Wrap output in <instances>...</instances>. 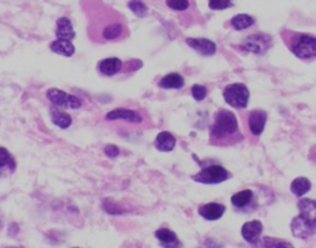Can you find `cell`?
<instances>
[{
  "label": "cell",
  "mask_w": 316,
  "mask_h": 248,
  "mask_svg": "<svg viewBox=\"0 0 316 248\" xmlns=\"http://www.w3.org/2000/svg\"><path fill=\"white\" fill-rule=\"evenodd\" d=\"M238 132V124L235 114L230 110L221 109L215 115V121L212 126L210 137L212 144H218V141H226L235 137Z\"/></svg>",
  "instance_id": "6da1fadb"
},
{
  "label": "cell",
  "mask_w": 316,
  "mask_h": 248,
  "mask_svg": "<svg viewBox=\"0 0 316 248\" xmlns=\"http://www.w3.org/2000/svg\"><path fill=\"white\" fill-rule=\"evenodd\" d=\"M224 99L230 106L236 109H246L248 105L250 92L242 83H234L224 89Z\"/></svg>",
  "instance_id": "7a4b0ae2"
},
{
  "label": "cell",
  "mask_w": 316,
  "mask_h": 248,
  "mask_svg": "<svg viewBox=\"0 0 316 248\" xmlns=\"http://www.w3.org/2000/svg\"><path fill=\"white\" fill-rule=\"evenodd\" d=\"M292 52L300 60H312L316 57V38L306 35H296L293 44L290 46Z\"/></svg>",
  "instance_id": "3957f363"
},
{
  "label": "cell",
  "mask_w": 316,
  "mask_h": 248,
  "mask_svg": "<svg viewBox=\"0 0 316 248\" xmlns=\"http://www.w3.org/2000/svg\"><path fill=\"white\" fill-rule=\"evenodd\" d=\"M47 99L54 104V106L60 109H73L77 110L83 105V102L78 96L68 94L57 88H51L46 93Z\"/></svg>",
  "instance_id": "277c9868"
},
{
  "label": "cell",
  "mask_w": 316,
  "mask_h": 248,
  "mask_svg": "<svg viewBox=\"0 0 316 248\" xmlns=\"http://www.w3.org/2000/svg\"><path fill=\"white\" fill-rule=\"evenodd\" d=\"M193 179L202 184H218L228 179V172L221 166H210L202 168L200 172L193 176Z\"/></svg>",
  "instance_id": "5b68a950"
},
{
  "label": "cell",
  "mask_w": 316,
  "mask_h": 248,
  "mask_svg": "<svg viewBox=\"0 0 316 248\" xmlns=\"http://www.w3.org/2000/svg\"><path fill=\"white\" fill-rule=\"evenodd\" d=\"M290 230L292 234L296 238L306 240L316 234V220H312V218H308V216L299 214L292 221Z\"/></svg>",
  "instance_id": "8992f818"
},
{
  "label": "cell",
  "mask_w": 316,
  "mask_h": 248,
  "mask_svg": "<svg viewBox=\"0 0 316 248\" xmlns=\"http://www.w3.org/2000/svg\"><path fill=\"white\" fill-rule=\"evenodd\" d=\"M270 42H272L270 36L266 35V34H254L246 38V41L242 44V47L252 54H262L270 48Z\"/></svg>",
  "instance_id": "52a82bcc"
},
{
  "label": "cell",
  "mask_w": 316,
  "mask_h": 248,
  "mask_svg": "<svg viewBox=\"0 0 316 248\" xmlns=\"http://www.w3.org/2000/svg\"><path fill=\"white\" fill-rule=\"evenodd\" d=\"M105 118L109 121L124 120L131 124H141L142 120H144L142 116L138 112L130 109H124V108H118V109L112 110V112H109L105 115Z\"/></svg>",
  "instance_id": "ba28073f"
},
{
  "label": "cell",
  "mask_w": 316,
  "mask_h": 248,
  "mask_svg": "<svg viewBox=\"0 0 316 248\" xmlns=\"http://www.w3.org/2000/svg\"><path fill=\"white\" fill-rule=\"evenodd\" d=\"M154 236L156 238L160 241V246L163 248H182L183 244L179 241V238L176 234V232H173L172 230L170 228H158L156 232H154Z\"/></svg>",
  "instance_id": "9c48e42d"
},
{
  "label": "cell",
  "mask_w": 316,
  "mask_h": 248,
  "mask_svg": "<svg viewBox=\"0 0 316 248\" xmlns=\"http://www.w3.org/2000/svg\"><path fill=\"white\" fill-rule=\"evenodd\" d=\"M186 44L202 56H212L216 52V44L208 38H186Z\"/></svg>",
  "instance_id": "30bf717a"
},
{
  "label": "cell",
  "mask_w": 316,
  "mask_h": 248,
  "mask_svg": "<svg viewBox=\"0 0 316 248\" xmlns=\"http://www.w3.org/2000/svg\"><path fill=\"white\" fill-rule=\"evenodd\" d=\"M266 121H267V114L260 109L252 110L248 115V128L252 134L260 136L264 130Z\"/></svg>",
  "instance_id": "8fae6325"
},
{
  "label": "cell",
  "mask_w": 316,
  "mask_h": 248,
  "mask_svg": "<svg viewBox=\"0 0 316 248\" xmlns=\"http://www.w3.org/2000/svg\"><path fill=\"white\" fill-rule=\"evenodd\" d=\"M263 231V225L260 221L254 220L248 221V222L244 224L241 228V234L244 237V241L250 242V244H254L258 238H260V234Z\"/></svg>",
  "instance_id": "7c38bea8"
},
{
  "label": "cell",
  "mask_w": 316,
  "mask_h": 248,
  "mask_svg": "<svg viewBox=\"0 0 316 248\" xmlns=\"http://www.w3.org/2000/svg\"><path fill=\"white\" fill-rule=\"evenodd\" d=\"M225 206L218 202H209L199 208V215L208 221H216L225 214Z\"/></svg>",
  "instance_id": "4fadbf2b"
},
{
  "label": "cell",
  "mask_w": 316,
  "mask_h": 248,
  "mask_svg": "<svg viewBox=\"0 0 316 248\" xmlns=\"http://www.w3.org/2000/svg\"><path fill=\"white\" fill-rule=\"evenodd\" d=\"M122 68V62L116 57L105 58V60H100L98 64V70L102 74L112 76L118 74Z\"/></svg>",
  "instance_id": "5bb4252c"
},
{
  "label": "cell",
  "mask_w": 316,
  "mask_h": 248,
  "mask_svg": "<svg viewBox=\"0 0 316 248\" xmlns=\"http://www.w3.org/2000/svg\"><path fill=\"white\" fill-rule=\"evenodd\" d=\"M76 32L73 28L72 21L68 18H60L57 20V28H56V38L57 40H67L72 41L74 38Z\"/></svg>",
  "instance_id": "9a60e30c"
},
{
  "label": "cell",
  "mask_w": 316,
  "mask_h": 248,
  "mask_svg": "<svg viewBox=\"0 0 316 248\" xmlns=\"http://www.w3.org/2000/svg\"><path fill=\"white\" fill-rule=\"evenodd\" d=\"M50 48L54 54H60L63 57H72L76 52L74 44H72V41H67V40H54L50 44Z\"/></svg>",
  "instance_id": "2e32d148"
},
{
  "label": "cell",
  "mask_w": 316,
  "mask_h": 248,
  "mask_svg": "<svg viewBox=\"0 0 316 248\" xmlns=\"http://www.w3.org/2000/svg\"><path fill=\"white\" fill-rule=\"evenodd\" d=\"M154 146L158 151L160 152H170L173 151L176 146V138L172 134L168 131H162L157 134L156 141H154Z\"/></svg>",
  "instance_id": "e0dca14e"
},
{
  "label": "cell",
  "mask_w": 316,
  "mask_h": 248,
  "mask_svg": "<svg viewBox=\"0 0 316 248\" xmlns=\"http://www.w3.org/2000/svg\"><path fill=\"white\" fill-rule=\"evenodd\" d=\"M50 115H51L52 122L56 126H58L60 128L66 130V128H68L72 125V118H70V115H68L67 112L60 110V108L52 106L50 109Z\"/></svg>",
  "instance_id": "ac0fdd59"
},
{
  "label": "cell",
  "mask_w": 316,
  "mask_h": 248,
  "mask_svg": "<svg viewBox=\"0 0 316 248\" xmlns=\"http://www.w3.org/2000/svg\"><path fill=\"white\" fill-rule=\"evenodd\" d=\"M158 86L163 89H180L184 86V79L179 73H170L158 82Z\"/></svg>",
  "instance_id": "d6986e66"
},
{
  "label": "cell",
  "mask_w": 316,
  "mask_h": 248,
  "mask_svg": "<svg viewBox=\"0 0 316 248\" xmlns=\"http://www.w3.org/2000/svg\"><path fill=\"white\" fill-rule=\"evenodd\" d=\"M312 189V183L305 176H299L296 178L290 184V190L298 198H302Z\"/></svg>",
  "instance_id": "ffe728a7"
},
{
  "label": "cell",
  "mask_w": 316,
  "mask_h": 248,
  "mask_svg": "<svg viewBox=\"0 0 316 248\" xmlns=\"http://www.w3.org/2000/svg\"><path fill=\"white\" fill-rule=\"evenodd\" d=\"M252 198H254V192H252V190L244 189V190H241L236 192L235 195H232V198H231V204L235 208L242 209V208L247 206V205L251 202Z\"/></svg>",
  "instance_id": "44dd1931"
},
{
  "label": "cell",
  "mask_w": 316,
  "mask_h": 248,
  "mask_svg": "<svg viewBox=\"0 0 316 248\" xmlns=\"http://www.w3.org/2000/svg\"><path fill=\"white\" fill-rule=\"evenodd\" d=\"M298 209L302 215L316 220V200L312 199H302L298 202Z\"/></svg>",
  "instance_id": "7402d4cb"
},
{
  "label": "cell",
  "mask_w": 316,
  "mask_h": 248,
  "mask_svg": "<svg viewBox=\"0 0 316 248\" xmlns=\"http://www.w3.org/2000/svg\"><path fill=\"white\" fill-rule=\"evenodd\" d=\"M254 24V18H251L250 15H246V14H238V15H236L235 18L231 19V25H232V28L237 31H241V30H244V28H251Z\"/></svg>",
  "instance_id": "603a6c76"
},
{
  "label": "cell",
  "mask_w": 316,
  "mask_h": 248,
  "mask_svg": "<svg viewBox=\"0 0 316 248\" xmlns=\"http://www.w3.org/2000/svg\"><path fill=\"white\" fill-rule=\"evenodd\" d=\"M5 166L9 167L12 172H14L15 168H16V162H15V158L10 154V152L5 147H0V170Z\"/></svg>",
  "instance_id": "cb8c5ba5"
},
{
  "label": "cell",
  "mask_w": 316,
  "mask_h": 248,
  "mask_svg": "<svg viewBox=\"0 0 316 248\" xmlns=\"http://www.w3.org/2000/svg\"><path fill=\"white\" fill-rule=\"evenodd\" d=\"M263 248H294L293 244L276 237H264L262 241Z\"/></svg>",
  "instance_id": "d4e9b609"
},
{
  "label": "cell",
  "mask_w": 316,
  "mask_h": 248,
  "mask_svg": "<svg viewBox=\"0 0 316 248\" xmlns=\"http://www.w3.org/2000/svg\"><path fill=\"white\" fill-rule=\"evenodd\" d=\"M128 8H130L131 12L138 18H144L148 14V9H147V6L141 2V0H131V2H128Z\"/></svg>",
  "instance_id": "484cf974"
},
{
  "label": "cell",
  "mask_w": 316,
  "mask_h": 248,
  "mask_svg": "<svg viewBox=\"0 0 316 248\" xmlns=\"http://www.w3.org/2000/svg\"><path fill=\"white\" fill-rule=\"evenodd\" d=\"M167 6L173 10H177V12H183L186 10L189 6L188 0H167Z\"/></svg>",
  "instance_id": "4316f807"
},
{
  "label": "cell",
  "mask_w": 316,
  "mask_h": 248,
  "mask_svg": "<svg viewBox=\"0 0 316 248\" xmlns=\"http://www.w3.org/2000/svg\"><path fill=\"white\" fill-rule=\"evenodd\" d=\"M192 96H193L196 102H202L206 96V88L202 86H199V84H196V86H192Z\"/></svg>",
  "instance_id": "83f0119b"
},
{
  "label": "cell",
  "mask_w": 316,
  "mask_h": 248,
  "mask_svg": "<svg viewBox=\"0 0 316 248\" xmlns=\"http://www.w3.org/2000/svg\"><path fill=\"white\" fill-rule=\"evenodd\" d=\"M232 6L230 0H209V8L212 10H224Z\"/></svg>",
  "instance_id": "f1b7e54d"
},
{
  "label": "cell",
  "mask_w": 316,
  "mask_h": 248,
  "mask_svg": "<svg viewBox=\"0 0 316 248\" xmlns=\"http://www.w3.org/2000/svg\"><path fill=\"white\" fill-rule=\"evenodd\" d=\"M102 209H104L106 212L112 214V215H118V214H122L124 210L118 208V205L115 202H110V200H105L104 204H102Z\"/></svg>",
  "instance_id": "f546056e"
},
{
  "label": "cell",
  "mask_w": 316,
  "mask_h": 248,
  "mask_svg": "<svg viewBox=\"0 0 316 248\" xmlns=\"http://www.w3.org/2000/svg\"><path fill=\"white\" fill-rule=\"evenodd\" d=\"M104 152L109 158H116L120 154V150L115 144H106L104 148Z\"/></svg>",
  "instance_id": "4dcf8cb0"
},
{
  "label": "cell",
  "mask_w": 316,
  "mask_h": 248,
  "mask_svg": "<svg viewBox=\"0 0 316 248\" xmlns=\"http://www.w3.org/2000/svg\"><path fill=\"white\" fill-rule=\"evenodd\" d=\"M206 247L208 248H224L222 246H221V244H218L216 241H212V240H208Z\"/></svg>",
  "instance_id": "1f68e13d"
},
{
  "label": "cell",
  "mask_w": 316,
  "mask_h": 248,
  "mask_svg": "<svg viewBox=\"0 0 316 248\" xmlns=\"http://www.w3.org/2000/svg\"><path fill=\"white\" fill-rule=\"evenodd\" d=\"M0 176H2V172H0Z\"/></svg>",
  "instance_id": "d6a6232c"
},
{
  "label": "cell",
  "mask_w": 316,
  "mask_h": 248,
  "mask_svg": "<svg viewBox=\"0 0 316 248\" xmlns=\"http://www.w3.org/2000/svg\"><path fill=\"white\" fill-rule=\"evenodd\" d=\"M76 248H78V247H76Z\"/></svg>",
  "instance_id": "836d02e7"
}]
</instances>
